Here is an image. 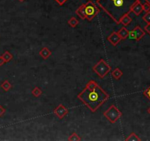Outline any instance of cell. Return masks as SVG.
I'll list each match as a JSON object with an SVG mask.
<instances>
[{
  "mask_svg": "<svg viewBox=\"0 0 150 141\" xmlns=\"http://www.w3.org/2000/svg\"><path fill=\"white\" fill-rule=\"evenodd\" d=\"M86 107L95 113L108 99L109 95L94 80H90L86 84V88L77 96Z\"/></svg>",
  "mask_w": 150,
  "mask_h": 141,
  "instance_id": "6da1fadb",
  "label": "cell"
},
{
  "mask_svg": "<svg viewBox=\"0 0 150 141\" xmlns=\"http://www.w3.org/2000/svg\"><path fill=\"white\" fill-rule=\"evenodd\" d=\"M138 0H96V3L119 24L121 18L131 12L133 5Z\"/></svg>",
  "mask_w": 150,
  "mask_h": 141,
  "instance_id": "7a4b0ae2",
  "label": "cell"
},
{
  "mask_svg": "<svg viewBox=\"0 0 150 141\" xmlns=\"http://www.w3.org/2000/svg\"><path fill=\"white\" fill-rule=\"evenodd\" d=\"M103 115L111 124H115L122 117V113L115 105L112 104L105 113H103Z\"/></svg>",
  "mask_w": 150,
  "mask_h": 141,
  "instance_id": "3957f363",
  "label": "cell"
},
{
  "mask_svg": "<svg viewBox=\"0 0 150 141\" xmlns=\"http://www.w3.org/2000/svg\"><path fill=\"white\" fill-rule=\"evenodd\" d=\"M111 67L105 61L101 59L95 66L93 67V70L100 77L104 78L111 71Z\"/></svg>",
  "mask_w": 150,
  "mask_h": 141,
  "instance_id": "277c9868",
  "label": "cell"
},
{
  "mask_svg": "<svg viewBox=\"0 0 150 141\" xmlns=\"http://www.w3.org/2000/svg\"><path fill=\"white\" fill-rule=\"evenodd\" d=\"M85 12H86V19L92 21L99 13V8L94 2L89 1L85 4Z\"/></svg>",
  "mask_w": 150,
  "mask_h": 141,
  "instance_id": "5b68a950",
  "label": "cell"
},
{
  "mask_svg": "<svg viewBox=\"0 0 150 141\" xmlns=\"http://www.w3.org/2000/svg\"><path fill=\"white\" fill-rule=\"evenodd\" d=\"M144 35H145V32H144L139 26H137V27H135L132 31H129L128 38H130V39L136 40V41H140Z\"/></svg>",
  "mask_w": 150,
  "mask_h": 141,
  "instance_id": "8992f818",
  "label": "cell"
},
{
  "mask_svg": "<svg viewBox=\"0 0 150 141\" xmlns=\"http://www.w3.org/2000/svg\"><path fill=\"white\" fill-rule=\"evenodd\" d=\"M67 113H68V110L63 104L58 105L53 110V114L58 118L59 119H62L63 118L65 117Z\"/></svg>",
  "mask_w": 150,
  "mask_h": 141,
  "instance_id": "52a82bcc",
  "label": "cell"
},
{
  "mask_svg": "<svg viewBox=\"0 0 150 141\" xmlns=\"http://www.w3.org/2000/svg\"><path fill=\"white\" fill-rule=\"evenodd\" d=\"M121 38L119 37V35H118L117 32H113L107 38V41L108 42H110V44H112L114 46H116L121 41Z\"/></svg>",
  "mask_w": 150,
  "mask_h": 141,
  "instance_id": "ba28073f",
  "label": "cell"
},
{
  "mask_svg": "<svg viewBox=\"0 0 150 141\" xmlns=\"http://www.w3.org/2000/svg\"><path fill=\"white\" fill-rule=\"evenodd\" d=\"M143 11V5L141 3L140 0L137 1L131 8V12H133L136 16H139Z\"/></svg>",
  "mask_w": 150,
  "mask_h": 141,
  "instance_id": "9c48e42d",
  "label": "cell"
},
{
  "mask_svg": "<svg viewBox=\"0 0 150 141\" xmlns=\"http://www.w3.org/2000/svg\"><path fill=\"white\" fill-rule=\"evenodd\" d=\"M75 13L78 15V17L83 19V20L86 19V12H85V4H83V5H82L80 7H78V8L75 11Z\"/></svg>",
  "mask_w": 150,
  "mask_h": 141,
  "instance_id": "30bf717a",
  "label": "cell"
},
{
  "mask_svg": "<svg viewBox=\"0 0 150 141\" xmlns=\"http://www.w3.org/2000/svg\"><path fill=\"white\" fill-rule=\"evenodd\" d=\"M40 55L43 58L44 60H47L48 58L51 55V52L48 49L47 47H43L39 52Z\"/></svg>",
  "mask_w": 150,
  "mask_h": 141,
  "instance_id": "8fae6325",
  "label": "cell"
},
{
  "mask_svg": "<svg viewBox=\"0 0 150 141\" xmlns=\"http://www.w3.org/2000/svg\"><path fill=\"white\" fill-rule=\"evenodd\" d=\"M132 21V18L129 16V14H125L121 18L119 21V24H122L124 26H127Z\"/></svg>",
  "mask_w": 150,
  "mask_h": 141,
  "instance_id": "7c38bea8",
  "label": "cell"
},
{
  "mask_svg": "<svg viewBox=\"0 0 150 141\" xmlns=\"http://www.w3.org/2000/svg\"><path fill=\"white\" fill-rule=\"evenodd\" d=\"M118 35H119V37L121 38L122 40H125L126 39L127 37H128V34H129V31L127 30L125 27H122L119 31L117 32Z\"/></svg>",
  "mask_w": 150,
  "mask_h": 141,
  "instance_id": "4fadbf2b",
  "label": "cell"
},
{
  "mask_svg": "<svg viewBox=\"0 0 150 141\" xmlns=\"http://www.w3.org/2000/svg\"><path fill=\"white\" fill-rule=\"evenodd\" d=\"M111 75H112V77L115 79H119L122 77V75H123V72H122L119 68H116L114 69L112 72H111Z\"/></svg>",
  "mask_w": 150,
  "mask_h": 141,
  "instance_id": "5bb4252c",
  "label": "cell"
},
{
  "mask_svg": "<svg viewBox=\"0 0 150 141\" xmlns=\"http://www.w3.org/2000/svg\"><path fill=\"white\" fill-rule=\"evenodd\" d=\"M2 57H3L4 60H5V63H8V62L11 61V60H13V57L12 54H11L10 52H8V51L5 52V53L2 55Z\"/></svg>",
  "mask_w": 150,
  "mask_h": 141,
  "instance_id": "9a60e30c",
  "label": "cell"
},
{
  "mask_svg": "<svg viewBox=\"0 0 150 141\" xmlns=\"http://www.w3.org/2000/svg\"><path fill=\"white\" fill-rule=\"evenodd\" d=\"M1 88H2L5 92H7V91H10V90L11 89L12 85H11V84L10 83V82L8 81V80H5V81H4L1 84Z\"/></svg>",
  "mask_w": 150,
  "mask_h": 141,
  "instance_id": "2e32d148",
  "label": "cell"
},
{
  "mask_svg": "<svg viewBox=\"0 0 150 141\" xmlns=\"http://www.w3.org/2000/svg\"><path fill=\"white\" fill-rule=\"evenodd\" d=\"M125 140L127 141H140L141 140V138L138 136L136 133L133 132V133L130 134L127 138L125 139Z\"/></svg>",
  "mask_w": 150,
  "mask_h": 141,
  "instance_id": "e0dca14e",
  "label": "cell"
},
{
  "mask_svg": "<svg viewBox=\"0 0 150 141\" xmlns=\"http://www.w3.org/2000/svg\"><path fill=\"white\" fill-rule=\"evenodd\" d=\"M78 23H79V22H78V19H75V17L71 18L70 20L67 21V24H68L69 25L71 26V27H75L77 25H78Z\"/></svg>",
  "mask_w": 150,
  "mask_h": 141,
  "instance_id": "ac0fdd59",
  "label": "cell"
},
{
  "mask_svg": "<svg viewBox=\"0 0 150 141\" xmlns=\"http://www.w3.org/2000/svg\"><path fill=\"white\" fill-rule=\"evenodd\" d=\"M42 91H41V89L38 88V87H35V88L32 90V94L34 97H39L40 96L42 95Z\"/></svg>",
  "mask_w": 150,
  "mask_h": 141,
  "instance_id": "d6986e66",
  "label": "cell"
},
{
  "mask_svg": "<svg viewBox=\"0 0 150 141\" xmlns=\"http://www.w3.org/2000/svg\"><path fill=\"white\" fill-rule=\"evenodd\" d=\"M67 140L70 141H80L81 140H82V138L78 136V134L75 133V132H74V133H73L71 136L69 137L68 139Z\"/></svg>",
  "mask_w": 150,
  "mask_h": 141,
  "instance_id": "ffe728a7",
  "label": "cell"
},
{
  "mask_svg": "<svg viewBox=\"0 0 150 141\" xmlns=\"http://www.w3.org/2000/svg\"><path fill=\"white\" fill-rule=\"evenodd\" d=\"M143 20H144L145 22H147V24L150 23V11L147 12L146 14L143 16Z\"/></svg>",
  "mask_w": 150,
  "mask_h": 141,
  "instance_id": "44dd1931",
  "label": "cell"
},
{
  "mask_svg": "<svg viewBox=\"0 0 150 141\" xmlns=\"http://www.w3.org/2000/svg\"><path fill=\"white\" fill-rule=\"evenodd\" d=\"M144 96H146V97L150 101V85L148 88H147V89L144 91Z\"/></svg>",
  "mask_w": 150,
  "mask_h": 141,
  "instance_id": "7402d4cb",
  "label": "cell"
},
{
  "mask_svg": "<svg viewBox=\"0 0 150 141\" xmlns=\"http://www.w3.org/2000/svg\"><path fill=\"white\" fill-rule=\"evenodd\" d=\"M143 10L145 11L146 13L150 11V5H149L147 2H146L145 4H144V5H143Z\"/></svg>",
  "mask_w": 150,
  "mask_h": 141,
  "instance_id": "603a6c76",
  "label": "cell"
},
{
  "mask_svg": "<svg viewBox=\"0 0 150 141\" xmlns=\"http://www.w3.org/2000/svg\"><path fill=\"white\" fill-rule=\"evenodd\" d=\"M55 1H56V2L59 5L62 6V5H63L66 2H67V0H55Z\"/></svg>",
  "mask_w": 150,
  "mask_h": 141,
  "instance_id": "cb8c5ba5",
  "label": "cell"
},
{
  "mask_svg": "<svg viewBox=\"0 0 150 141\" xmlns=\"http://www.w3.org/2000/svg\"><path fill=\"white\" fill-rule=\"evenodd\" d=\"M5 109H4L2 105L0 104V118L2 117V116L5 114Z\"/></svg>",
  "mask_w": 150,
  "mask_h": 141,
  "instance_id": "d4e9b609",
  "label": "cell"
},
{
  "mask_svg": "<svg viewBox=\"0 0 150 141\" xmlns=\"http://www.w3.org/2000/svg\"><path fill=\"white\" fill-rule=\"evenodd\" d=\"M144 30H146V31H147V32L150 35V23L147 24V25L144 27Z\"/></svg>",
  "mask_w": 150,
  "mask_h": 141,
  "instance_id": "484cf974",
  "label": "cell"
},
{
  "mask_svg": "<svg viewBox=\"0 0 150 141\" xmlns=\"http://www.w3.org/2000/svg\"><path fill=\"white\" fill-rule=\"evenodd\" d=\"M5 63V60L3 59V57H2V56H0V66H3Z\"/></svg>",
  "mask_w": 150,
  "mask_h": 141,
  "instance_id": "4316f807",
  "label": "cell"
},
{
  "mask_svg": "<svg viewBox=\"0 0 150 141\" xmlns=\"http://www.w3.org/2000/svg\"><path fill=\"white\" fill-rule=\"evenodd\" d=\"M145 2H147V3H148L149 5H150V0H145Z\"/></svg>",
  "mask_w": 150,
  "mask_h": 141,
  "instance_id": "83f0119b",
  "label": "cell"
},
{
  "mask_svg": "<svg viewBox=\"0 0 150 141\" xmlns=\"http://www.w3.org/2000/svg\"><path fill=\"white\" fill-rule=\"evenodd\" d=\"M147 112H148V113H149V114H150V107H149V108L148 110H147Z\"/></svg>",
  "mask_w": 150,
  "mask_h": 141,
  "instance_id": "f1b7e54d",
  "label": "cell"
},
{
  "mask_svg": "<svg viewBox=\"0 0 150 141\" xmlns=\"http://www.w3.org/2000/svg\"><path fill=\"white\" fill-rule=\"evenodd\" d=\"M19 2H24V1H25V0H18Z\"/></svg>",
  "mask_w": 150,
  "mask_h": 141,
  "instance_id": "f546056e",
  "label": "cell"
},
{
  "mask_svg": "<svg viewBox=\"0 0 150 141\" xmlns=\"http://www.w3.org/2000/svg\"><path fill=\"white\" fill-rule=\"evenodd\" d=\"M149 70H150V68H149Z\"/></svg>",
  "mask_w": 150,
  "mask_h": 141,
  "instance_id": "4dcf8cb0",
  "label": "cell"
}]
</instances>
